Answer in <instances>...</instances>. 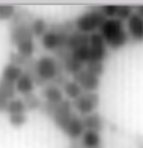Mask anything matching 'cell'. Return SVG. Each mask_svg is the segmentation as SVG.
<instances>
[{
  "label": "cell",
  "instance_id": "6da1fadb",
  "mask_svg": "<svg viewBox=\"0 0 143 148\" xmlns=\"http://www.w3.org/2000/svg\"><path fill=\"white\" fill-rule=\"evenodd\" d=\"M23 70L30 74L35 86L42 88L47 84H50L60 73L64 72L60 62L55 57H50V55H43L36 60L34 59Z\"/></svg>",
  "mask_w": 143,
  "mask_h": 148
},
{
  "label": "cell",
  "instance_id": "7a4b0ae2",
  "mask_svg": "<svg viewBox=\"0 0 143 148\" xmlns=\"http://www.w3.org/2000/svg\"><path fill=\"white\" fill-rule=\"evenodd\" d=\"M98 33L104 39L107 48L112 50H118L129 42L128 33L124 29V23L117 19H107Z\"/></svg>",
  "mask_w": 143,
  "mask_h": 148
},
{
  "label": "cell",
  "instance_id": "3957f363",
  "mask_svg": "<svg viewBox=\"0 0 143 148\" xmlns=\"http://www.w3.org/2000/svg\"><path fill=\"white\" fill-rule=\"evenodd\" d=\"M105 20L107 19L103 15L101 6H99V8H93V9L88 10V12H84L83 14H80L73 21V24H74L75 30L84 33L87 35H90L99 30Z\"/></svg>",
  "mask_w": 143,
  "mask_h": 148
},
{
  "label": "cell",
  "instance_id": "277c9868",
  "mask_svg": "<svg viewBox=\"0 0 143 148\" xmlns=\"http://www.w3.org/2000/svg\"><path fill=\"white\" fill-rule=\"evenodd\" d=\"M101 103V97L97 92H83L75 101L72 102L73 109L80 117L88 116L90 113L97 112Z\"/></svg>",
  "mask_w": 143,
  "mask_h": 148
},
{
  "label": "cell",
  "instance_id": "5b68a950",
  "mask_svg": "<svg viewBox=\"0 0 143 148\" xmlns=\"http://www.w3.org/2000/svg\"><path fill=\"white\" fill-rule=\"evenodd\" d=\"M31 20L12 21L9 36H10V42H12L14 47H16L18 44H20L23 42H27V40H34V35H33V32L30 28Z\"/></svg>",
  "mask_w": 143,
  "mask_h": 148
},
{
  "label": "cell",
  "instance_id": "8992f818",
  "mask_svg": "<svg viewBox=\"0 0 143 148\" xmlns=\"http://www.w3.org/2000/svg\"><path fill=\"white\" fill-rule=\"evenodd\" d=\"M108 58V48L99 33L89 35V62H102Z\"/></svg>",
  "mask_w": 143,
  "mask_h": 148
},
{
  "label": "cell",
  "instance_id": "52a82bcc",
  "mask_svg": "<svg viewBox=\"0 0 143 148\" xmlns=\"http://www.w3.org/2000/svg\"><path fill=\"white\" fill-rule=\"evenodd\" d=\"M74 80L79 84L83 92H97L101 87V78L89 73L86 69H82L74 75Z\"/></svg>",
  "mask_w": 143,
  "mask_h": 148
},
{
  "label": "cell",
  "instance_id": "ba28073f",
  "mask_svg": "<svg viewBox=\"0 0 143 148\" xmlns=\"http://www.w3.org/2000/svg\"><path fill=\"white\" fill-rule=\"evenodd\" d=\"M127 33L129 39H132L133 42H143V18L138 13H134L127 20Z\"/></svg>",
  "mask_w": 143,
  "mask_h": 148
},
{
  "label": "cell",
  "instance_id": "9c48e42d",
  "mask_svg": "<svg viewBox=\"0 0 143 148\" xmlns=\"http://www.w3.org/2000/svg\"><path fill=\"white\" fill-rule=\"evenodd\" d=\"M15 84L9 83L0 78V113L6 112V107H8L9 101L15 98Z\"/></svg>",
  "mask_w": 143,
  "mask_h": 148
},
{
  "label": "cell",
  "instance_id": "30bf717a",
  "mask_svg": "<svg viewBox=\"0 0 143 148\" xmlns=\"http://www.w3.org/2000/svg\"><path fill=\"white\" fill-rule=\"evenodd\" d=\"M42 97L44 98V102L49 104H59L64 101V94L62 88L54 86V84H47L42 89Z\"/></svg>",
  "mask_w": 143,
  "mask_h": 148
},
{
  "label": "cell",
  "instance_id": "8fae6325",
  "mask_svg": "<svg viewBox=\"0 0 143 148\" xmlns=\"http://www.w3.org/2000/svg\"><path fill=\"white\" fill-rule=\"evenodd\" d=\"M88 44H89V35L84 34V33H80L74 29V30L68 35L64 48H67L69 51H72V50L78 49L80 47L88 45Z\"/></svg>",
  "mask_w": 143,
  "mask_h": 148
},
{
  "label": "cell",
  "instance_id": "7c38bea8",
  "mask_svg": "<svg viewBox=\"0 0 143 148\" xmlns=\"http://www.w3.org/2000/svg\"><path fill=\"white\" fill-rule=\"evenodd\" d=\"M82 119H83V125L86 131H92V132H97V133H101L103 131L104 121H103V117L98 112L84 116L82 117Z\"/></svg>",
  "mask_w": 143,
  "mask_h": 148
},
{
  "label": "cell",
  "instance_id": "4fadbf2b",
  "mask_svg": "<svg viewBox=\"0 0 143 148\" xmlns=\"http://www.w3.org/2000/svg\"><path fill=\"white\" fill-rule=\"evenodd\" d=\"M34 88H35V83L33 80L31 75L28 73H23V75L18 79V82L15 83V90L16 93H20L23 95H28V94H31L34 92Z\"/></svg>",
  "mask_w": 143,
  "mask_h": 148
},
{
  "label": "cell",
  "instance_id": "5bb4252c",
  "mask_svg": "<svg viewBox=\"0 0 143 148\" xmlns=\"http://www.w3.org/2000/svg\"><path fill=\"white\" fill-rule=\"evenodd\" d=\"M80 144L83 148H102V137L101 133L84 131L80 137Z\"/></svg>",
  "mask_w": 143,
  "mask_h": 148
},
{
  "label": "cell",
  "instance_id": "9a60e30c",
  "mask_svg": "<svg viewBox=\"0 0 143 148\" xmlns=\"http://www.w3.org/2000/svg\"><path fill=\"white\" fill-rule=\"evenodd\" d=\"M24 70L18 65H14V64H6L4 68H3V72H1V79L6 80L9 83H13L15 84L18 82V79L23 75Z\"/></svg>",
  "mask_w": 143,
  "mask_h": 148
},
{
  "label": "cell",
  "instance_id": "2e32d148",
  "mask_svg": "<svg viewBox=\"0 0 143 148\" xmlns=\"http://www.w3.org/2000/svg\"><path fill=\"white\" fill-rule=\"evenodd\" d=\"M62 90H63V94L68 98V101H75L83 93L82 88L79 87V84L74 79H69L63 86V89Z\"/></svg>",
  "mask_w": 143,
  "mask_h": 148
},
{
  "label": "cell",
  "instance_id": "e0dca14e",
  "mask_svg": "<svg viewBox=\"0 0 143 148\" xmlns=\"http://www.w3.org/2000/svg\"><path fill=\"white\" fill-rule=\"evenodd\" d=\"M30 28L33 32V35L36 38H42V36L48 32V23L43 18H34L30 23Z\"/></svg>",
  "mask_w": 143,
  "mask_h": 148
},
{
  "label": "cell",
  "instance_id": "ac0fdd59",
  "mask_svg": "<svg viewBox=\"0 0 143 148\" xmlns=\"http://www.w3.org/2000/svg\"><path fill=\"white\" fill-rule=\"evenodd\" d=\"M6 113H8L9 116H12V114H25L27 113L23 99L14 98L12 101H9L8 107H6Z\"/></svg>",
  "mask_w": 143,
  "mask_h": 148
},
{
  "label": "cell",
  "instance_id": "d6986e66",
  "mask_svg": "<svg viewBox=\"0 0 143 148\" xmlns=\"http://www.w3.org/2000/svg\"><path fill=\"white\" fill-rule=\"evenodd\" d=\"M23 102H24V106H25L27 112H29V110H35V109L40 110V108H42V104H43V101L38 97V95H35L34 93L24 95Z\"/></svg>",
  "mask_w": 143,
  "mask_h": 148
},
{
  "label": "cell",
  "instance_id": "ffe728a7",
  "mask_svg": "<svg viewBox=\"0 0 143 148\" xmlns=\"http://www.w3.org/2000/svg\"><path fill=\"white\" fill-rule=\"evenodd\" d=\"M16 53H19L20 55H23L25 58H33V54L35 51V44L34 40H27L20 44H18L15 47Z\"/></svg>",
  "mask_w": 143,
  "mask_h": 148
},
{
  "label": "cell",
  "instance_id": "44dd1931",
  "mask_svg": "<svg viewBox=\"0 0 143 148\" xmlns=\"http://www.w3.org/2000/svg\"><path fill=\"white\" fill-rule=\"evenodd\" d=\"M134 14V9L131 5H117V12L114 19L123 21H127L129 18Z\"/></svg>",
  "mask_w": 143,
  "mask_h": 148
},
{
  "label": "cell",
  "instance_id": "7402d4cb",
  "mask_svg": "<svg viewBox=\"0 0 143 148\" xmlns=\"http://www.w3.org/2000/svg\"><path fill=\"white\" fill-rule=\"evenodd\" d=\"M16 13V8L10 4H0V21L12 20Z\"/></svg>",
  "mask_w": 143,
  "mask_h": 148
},
{
  "label": "cell",
  "instance_id": "603a6c76",
  "mask_svg": "<svg viewBox=\"0 0 143 148\" xmlns=\"http://www.w3.org/2000/svg\"><path fill=\"white\" fill-rule=\"evenodd\" d=\"M84 69L101 78L104 73V63H102V62H88V63L84 64Z\"/></svg>",
  "mask_w": 143,
  "mask_h": 148
},
{
  "label": "cell",
  "instance_id": "cb8c5ba5",
  "mask_svg": "<svg viewBox=\"0 0 143 148\" xmlns=\"http://www.w3.org/2000/svg\"><path fill=\"white\" fill-rule=\"evenodd\" d=\"M28 122L27 114H12L9 116V123L14 128H20Z\"/></svg>",
  "mask_w": 143,
  "mask_h": 148
},
{
  "label": "cell",
  "instance_id": "d4e9b609",
  "mask_svg": "<svg viewBox=\"0 0 143 148\" xmlns=\"http://www.w3.org/2000/svg\"><path fill=\"white\" fill-rule=\"evenodd\" d=\"M101 10L105 16V19H114L116 12H117V5H104L101 6Z\"/></svg>",
  "mask_w": 143,
  "mask_h": 148
},
{
  "label": "cell",
  "instance_id": "484cf974",
  "mask_svg": "<svg viewBox=\"0 0 143 148\" xmlns=\"http://www.w3.org/2000/svg\"><path fill=\"white\" fill-rule=\"evenodd\" d=\"M69 148H83L82 144H80V142H77V140H72L70 146H69Z\"/></svg>",
  "mask_w": 143,
  "mask_h": 148
},
{
  "label": "cell",
  "instance_id": "4316f807",
  "mask_svg": "<svg viewBox=\"0 0 143 148\" xmlns=\"http://www.w3.org/2000/svg\"><path fill=\"white\" fill-rule=\"evenodd\" d=\"M135 10H137V12H135V13H138L139 15H141V16L143 18V5H139V6H137V8H135Z\"/></svg>",
  "mask_w": 143,
  "mask_h": 148
}]
</instances>
